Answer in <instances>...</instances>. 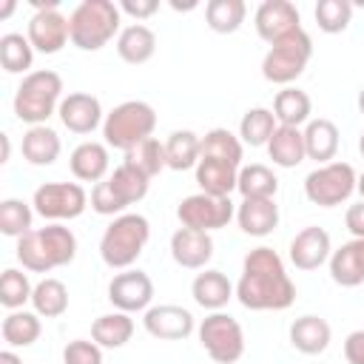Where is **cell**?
Listing matches in <instances>:
<instances>
[{"mask_svg":"<svg viewBox=\"0 0 364 364\" xmlns=\"http://www.w3.org/2000/svg\"><path fill=\"white\" fill-rule=\"evenodd\" d=\"M310 111H313V102L307 97V91L301 88H282L273 100V117L279 125H290V128H299L304 122H310Z\"/></svg>","mask_w":364,"mask_h":364,"instance_id":"4dcf8cb0","label":"cell"},{"mask_svg":"<svg viewBox=\"0 0 364 364\" xmlns=\"http://www.w3.org/2000/svg\"><path fill=\"white\" fill-rule=\"evenodd\" d=\"M60 136L54 128L48 125H31L26 134H23V142H20V151H23V159L28 165H54L57 156H60Z\"/></svg>","mask_w":364,"mask_h":364,"instance_id":"484cf974","label":"cell"},{"mask_svg":"<svg viewBox=\"0 0 364 364\" xmlns=\"http://www.w3.org/2000/svg\"><path fill=\"white\" fill-rule=\"evenodd\" d=\"M74 256H77V236L71 228L60 222L34 228L17 239V262L31 273H51L57 267L71 264Z\"/></svg>","mask_w":364,"mask_h":364,"instance_id":"3957f363","label":"cell"},{"mask_svg":"<svg viewBox=\"0 0 364 364\" xmlns=\"http://www.w3.org/2000/svg\"><path fill=\"white\" fill-rule=\"evenodd\" d=\"M156 9H159V0H122L119 3V11H125L136 20H145V17L156 14Z\"/></svg>","mask_w":364,"mask_h":364,"instance_id":"f6af8a7d","label":"cell"},{"mask_svg":"<svg viewBox=\"0 0 364 364\" xmlns=\"http://www.w3.org/2000/svg\"><path fill=\"white\" fill-rule=\"evenodd\" d=\"M358 176L350 162L333 159L304 176V196L318 208H336L353 196Z\"/></svg>","mask_w":364,"mask_h":364,"instance_id":"30bf717a","label":"cell"},{"mask_svg":"<svg viewBox=\"0 0 364 364\" xmlns=\"http://www.w3.org/2000/svg\"><path fill=\"white\" fill-rule=\"evenodd\" d=\"M11 11H14V0H9V3H6L3 9H0V17H9Z\"/></svg>","mask_w":364,"mask_h":364,"instance_id":"681fc988","label":"cell"},{"mask_svg":"<svg viewBox=\"0 0 364 364\" xmlns=\"http://www.w3.org/2000/svg\"><path fill=\"white\" fill-rule=\"evenodd\" d=\"M131 336H134V318H131V313H122V310L105 313V316L94 318V324H91V341H97L105 350L125 347L131 341Z\"/></svg>","mask_w":364,"mask_h":364,"instance_id":"f1b7e54d","label":"cell"},{"mask_svg":"<svg viewBox=\"0 0 364 364\" xmlns=\"http://www.w3.org/2000/svg\"><path fill=\"white\" fill-rule=\"evenodd\" d=\"M344 358L347 364H364V330H353L344 338Z\"/></svg>","mask_w":364,"mask_h":364,"instance_id":"ee69618b","label":"cell"},{"mask_svg":"<svg viewBox=\"0 0 364 364\" xmlns=\"http://www.w3.org/2000/svg\"><path fill=\"white\" fill-rule=\"evenodd\" d=\"M199 151H202V136H196L193 131H173L165 139V162L171 171H188L196 168L199 162Z\"/></svg>","mask_w":364,"mask_h":364,"instance_id":"d6a6232c","label":"cell"},{"mask_svg":"<svg viewBox=\"0 0 364 364\" xmlns=\"http://www.w3.org/2000/svg\"><path fill=\"white\" fill-rule=\"evenodd\" d=\"M57 117L71 134H91L100 122H105L100 100L94 94H85V91H74V94L63 97Z\"/></svg>","mask_w":364,"mask_h":364,"instance_id":"d6986e66","label":"cell"},{"mask_svg":"<svg viewBox=\"0 0 364 364\" xmlns=\"http://www.w3.org/2000/svg\"><path fill=\"white\" fill-rule=\"evenodd\" d=\"M330 279L341 287L364 284V239H350L330 253Z\"/></svg>","mask_w":364,"mask_h":364,"instance_id":"44dd1931","label":"cell"},{"mask_svg":"<svg viewBox=\"0 0 364 364\" xmlns=\"http://www.w3.org/2000/svg\"><path fill=\"white\" fill-rule=\"evenodd\" d=\"M233 293H236V290H233L230 279H228L222 270H202V273H196V279H193V284H191L193 301H196L199 307L210 310V313L222 310V307L233 299Z\"/></svg>","mask_w":364,"mask_h":364,"instance_id":"d4e9b609","label":"cell"},{"mask_svg":"<svg viewBox=\"0 0 364 364\" xmlns=\"http://www.w3.org/2000/svg\"><path fill=\"white\" fill-rule=\"evenodd\" d=\"M355 191H358V193H361V199H364V173L358 176V185H355Z\"/></svg>","mask_w":364,"mask_h":364,"instance_id":"816d5d0a","label":"cell"},{"mask_svg":"<svg viewBox=\"0 0 364 364\" xmlns=\"http://www.w3.org/2000/svg\"><path fill=\"white\" fill-rule=\"evenodd\" d=\"M344 225H347V230L353 233V239H364V199L347 208Z\"/></svg>","mask_w":364,"mask_h":364,"instance_id":"bcb514c9","label":"cell"},{"mask_svg":"<svg viewBox=\"0 0 364 364\" xmlns=\"http://www.w3.org/2000/svg\"><path fill=\"white\" fill-rule=\"evenodd\" d=\"M154 51H156V34H154L148 26H142V23L125 26V28L119 31V37H117V54H119V60H125L128 65H142V63H148V60L154 57Z\"/></svg>","mask_w":364,"mask_h":364,"instance_id":"4316f807","label":"cell"},{"mask_svg":"<svg viewBox=\"0 0 364 364\" xmlns=\"http://www.w3.org/2000/svg\"><path fill=\"white\" fill-rule=\"evenodd\" d=\"M63 364H102V347L88 338H74L63 350Z\"/></svg>","mask_w":364,"mask_h":364,"instance_id":"7bdbcfd3","label":"cell"},{"mask_svg":"<svg viewBox=\"0 0 364 364\" xmlns=\"http://www.w3.org/2000/svg\"><path fill=\"white\" fill-rule=\"evenodd\" d=\"M122 165H128V168L139 171L142 176L154 179L162 168H168V162H165V142H159L156 136H151V139L134 145L131 151H125Z\"/></svg>","mask_w":364,"mask_h":364,"instance_id":"74e56055","label":"cell"},{"mask_svg":"<svg viewBox=\"0 0 364 364\" xmlns=\"http://www.w3.org/2000/svg\"><path fill=\"white\" fill-rule=\"evenodd\" d=\"M245 17H247L245 0H208V6H205V23L216 34L239 31Z\"/></svg>","mask_w":364,"mask_h":364,"instance_id":"836d02e7","label":"cell"},{"mask_svg":"<svg viewBox=\"0 0 364 364\" xmlns=\"http://www.w3.org/2000/svg\"><path fill=\"white\" fill-rule=\"evenodd\" d=\"M142 324H145L148 336H154L159 341H182L196 327L191 310H185L182 304H154L145 310Z\"/></svg>","mask_w":364,"mask_h":364,"instance_id":"e0dca14e","label":"cell"},{"mask_svg":"<svg viewBox=\"0 0 364 364\" xmlns=\"http://www.w3.org/2000/svg\"><path fill=\"white\" fill-rule=\"evenodd\" d=\"M358 151H361V156H364V131H361V136H358Z\"/></svg>","mask_w":364,"mask_h":364,"instance_id":"f5cc1de1","label":"cell"},{"mask_svg":"<svg viewBox=\"0 0 364 364\" xmlns=\"http://www.w3.org/2000/svg\"><path fill=\"white\" fill-rule=\"evenodd\" d=\"M287 336H290L293 350H299V353H304V355H318V353H324V350L330 347L333 330H330V324H327L321 316H310V313H307V316H299V318L290 324Z\"/></svg>","mask_w":364,"mask_h":364,"instance_id":"7402d4cb","label":"cell"},{"mask_svg":"<svg viewBox=\"0 0 364 364\" xmlns=\"http://www.w3.org/2000/svg\"><path fill=\"white\" fill-rule=\"evenodd\" d=\"M236 299L247 310H287L296 301V284L273 247L259 245L245 256Z\"/></svg>","mask_w":364,"mask_h":364,"instance_id":"6da1fadb","label":"cell"},{"mask_svg":"<svg viewBox=\"0 0 364 364\" xmlns=\"http://www.w3.org/2000/svg\"><path fill=\"white\" fill-rule=\"evenodd\" d=\"M31 293H34V287H31V282L23 270H17V267L3 270V276H0V304L6 310H20L26 301H31Z\"/></svg>","mask_w":364,"mask_h":364,"instance_id":"ab89813d","label":"cell"},{"mask_svg":"<svg viewBox=\"0 0 364 364\" xmlns=\"http://www.w3.org/2000/svg\"><path fill=\"white\" fill-rule=\"evenodd\" d=\"M154 128H156V111L142 100H125L105 114L102 136L108 148L131 151L134 145L151 139Z\"/></svg>","mask_w":364,"mask_h":364,"instance_id":"52a82bcc","label":"cell"},{"mask_svg":"<svg viewBox=\"0 0 364 364\" xmlns=\"http://www.w3.org/2000/svg\"><path fill=\"white\" fill-rule=\"evenodd\" d=\"M151 239V225L142 213H122L105 228L100 239V256L111 270H128L145 250Z\"/></svg>","mask_w":364,"mask_h":364,"instance_id":"8992f818","label":"cell"},{"mask_svg":"<svg viewBox=\"0 0 364 364\" xmlns=\"http://www.w3.org/2000/svg\"><path fill=\"white\" fill-rule=\"evenodd\" d=\"M253 23H256V34H259L264 43H270V46L301 28L299 9H296L290 0H264V3L256 9Z\"/></svg>","mask_w":364,"mask_h":364,"instance_id":"2e32d148","label":"cell"},{"mask_svg":"<svg viewBox=\"0 0 364 364\" xmlns=\"http://www.w3.org/2000/svg\"><path fill=\"white\" fill-rule=\"evenodd\" d=\"M199 344L216 364H236L245 355V330L233 316L216 310L202 318Z\"/></svg>","mask_w":364,"mask_h":364,"instance_id":"8fae6325","label":"cell"},{"mask_svg":"<svg viewBox=\"0 0 364 364\" xmlns=\"http://www.w3.org/2000/svg\"><path fill=\"white\" fill-rule=\"evenodd\" d=\"M313 14L324 34H341L353 20V3L350 0H318Z\"/></svg>","mask_w":364,"mask_h":364,"instance_id":"60d3db41","label":"cell"},{"mask_svg":"<svg viewBox=\"0 0 364 364\" xmlns=\"http://www.w3.org/2000/svg\"><path fill=\"white\" fill-rule=\"evenodd\" d=\"M310 57H313V40L304 28H299L267 48V54L262 60V77L267 82L287 88L293 80H299L304 74Z\"/></svg>","mask_w":364,"mask_h":364,"instance_id":"9c48e42d","label":"cell"},{"mask_svg":"<svg viewBox=\"0 0 364 364\" xmlns=\"http://www.w3.org/2000/svg\"><path fill=\"white\" fill-rule=\"evenodd\" d=\"M0 63L9 74H26L34 63V46L28 43V37L9 31L0 37Z\"/></svg>","mask_w":364,"mask_h":364,"instance_id":"f35d334b","label":"cell"},{"mask_svg":"<svg viewBox=\"0 0 364 364\" xmlns=\"http://www.w3.org/2000/svg\"><path fill=\"white\" fill-rule=\"evenodd\" d=\"M26 37L34 46V51L57 54L71 40V23H68L65 14H60V9H43V11L31 14Z\"/></svg>","mask_w":364,"mask_h":364,"instance_id":"9a60e30c","label":"cell"},{"mask_svg":"<svg viewBox=\"0 0 364 364\" xmlns=\"http://www.w3.org/2000/svg\"><path fill=\"white\" fill-rule=\"evenodd\" d=\"M108 165H111V159H108V145H102V142H80L74 151H71V156H68V168H71V173L80 179V182H102L105 179V173H108Z\"/></svg>","mask_w":364,"mask_h":364,"instance_id":"603a6c76","label":"cell"},{"mask_svg":"<svg viewBox=\"0 0 364 364\" xmlns=\"http://www.w3.org/2000/svg\"><path fill=\"white\" fill-rule=\"evenodd\" d=\"M236 216V208L230 202V196H210V193H191L179 202L176 208V219L182 222V228H193V230H219L228 228V222Z\"/></svg>","mask_w":364,"mask_h":364,"instance_id":"4fadbf2b","label":"cell"},{"mask_svg":"<svg viewBox=\"0 0 364 364\" xmlns=\"http://www.w3.org/2000/svg\"><path fill=\"white\" fill-rule=\"evenodd\" d=\"M31 208L48 222H68L82 216V210L88 208V193L77 182H46L34 191Z\"/></svg>","mask_w":364,"mask_h":364,"instance_id":"7c38bea8","label":"cell"},{"mask_svg":"<svg viewBox=\"0 0 364 364\" xmlns=\"http://www.w3.org/2000/svg\"><path fill=\"white\" fill-rule=\"evenodd\" d=\"M236 222L247 236H267L279 225V205L276 199H242L236 208Z\"/></svg>","mask_w":364,"mask_h":364,"instance_id":"cb8c5ba5","label":"cell"},{"mask_svg":"<svg viewBox=\"0 0 364 364\" xmlns=\"http://www.w3.org/2000/svg\"><path fill=\"white\" fill-rule=\"evenodd\" d=\"M0 142H3V162H9V134H0Z\"/></svg>","mask_w":364,"mask_h":364,"instance_id":"c3c4849f","label":"cell"},{"mask_svg":"<svg viewBox=\"0 0 364 364\" xmlns=\"http://www.w3.org/2000/svg\"><path fill=\"white\" fill-rule=\"evenodd\" d=\"M63 102V77L51 68H37L23 77L14 94V117L20 122L46 125L54 111H60Z\"/></svg>","mask_w":364,"mask_h":364,"instance_id":"277c9868","label":"cell"},{"mask_svg":"<svg viewBox=\"0 0 364 364\" xmlns=\"http://www.w3.org/2000/svg\"><path fill=\"white\" fill-rule=\"evenodd\" d=\"M304 151H307V159H316L321 165L333 162L336 151H338V128L336 122L318 117V119H310L304 125Z\"/></svg>","mask_w":364,"mask_h":364,"instance_id":"f546056e","label":"cell"},{"mask_svg":"<svg viewBox=\"0 0 364 364\" xmlns=\"http://www.w3.org/2000/svg\"><path fill=\"white\" fill-rule=\"evenodd\" d=\"M276 128H279V122H276L270 108H247L242 122H239V139H242V145L262 148L270 142Z\"/></svg>","mask_w":364,"mask_h":364,"instance_id":"8d00e7d4","label":"cell"},{"mask_svg":"<svg viewBox=\"0 0 364 364\" xmlns=\"http://www.w3.org/2000/svg\"><path fill=\"white\" fill-rule=\"evenodd\" d=\"M31 304L40 318H57L68 310V287L60 279H43L34 284Z\"/></svg>","mask_w":364,"mask_h":364,"instance_id":"d590c367","label":"cell"},{"mask_svg":"<svg viewBox=\"0 0 364 364\" xmlns=\"http://www.w3.org/2000/svg\"><path fill=\"white\" fill-rule=\"evenodd\" d=\"M358 111L364 114V85H361V91H358Z\"/></svg>","mask_w":364,"mask_h":364,"instance_id":"f907efd6","label":"cell"},{"mask_svg":"<svg viewBox=\"0 0 364 364\" xmlns=\"http://www.w3.org/2000/svg\"><path fill=\"white\" fill-rule=\"evenodd\" d=\"M242 171V139L228 128H210L202 136L196 162V185L210 196H230Z\"/></svg>","mask_w":364,"mask_h":364,"instance_id":"7a4b0ae2","label":"cell"},{"mask_svg":"<svg viewBox=\"0 0 364 364\" xmlns=\"http://www.w3.org/2000/svg\"><path fill=\"white\" fill-rule=\"evenodd\" d=\"M267 156L273 159V165L279 168H296L299 162L307 159L304 151V131L301 128H290V125H279L267 142Z\"/></svg>","mask_w":364,"mask_h":364,"instance_id":"83f0119b","label":"cell"},{"mask_svg":"<svg viewBox=\"0 0 364 364\" xmlns=\"http://www.w3.org/2000/svg\"><path fill=\"white\" fill-rule=\"evenodd\" d=\"M108 301L122 313H139L148 310L154 301V282L145 270L128 267L117 273L108 284Z\"/></svg>","mask_w":364,"mask_h":364,"instance_id":"5bb4252c","label":"cell"},{"mask_svg":"<svg viewBox=\"0 0 364 364\" xmlns=\"http://www.w3.org/2000/svg\"><path fill=\"white\" fill-rule=\"evenodd\" d=\"M171 256L185 270H202L213 259V239L205 230L179 228L171 236Z\"/></svg>","mask_w":364,"mask_h":364,"instance_id":"ac0fdd59","label":"cell"},{"mask_svg":"<svg viewBox=\"0 0 364 364\" xmlns=\"http://www.w3.org/2000/svg\"><path fill=\"white\" fill-rule=\"evenodd\" d=\"M148 185H151L148 176H142L128 165H119L108 179L91 188V210L100 216H122L128 205H136L139 199H145Z\"/></svg>","mask_w":364,"mask_h":364,"instance_id":"ba28073f","label":"cell"},{"mask_svg":"<svg viewBox=\"0 0 364 364\" xmlns=\"http://www.w3.org/2000/svg\"><path fill=\"white\" fill-rule=\"evenodd\" d=\"M31 216H34V208L26 205L23 199H3L0 202V230L6 236L20 239L28 230H34L31 228Z\"/></svg>","mask_w":364,"mask_h":364,"instance_id":"b9f144b4","label":"cell"},{"mask_svg":"<svg viewBox=\"0 0 364 364\" xmlns=\"http://www.w3.org/2000/svg\"><path fill=\"white\" fill-rule=\"evenodd\" d=\"M236 191L242 193V199H273L279 191V179L267 165L253 162V165H245L239 171Z\"/></svg>","mask_w":364,"mask_h":364,"instance_id":"e575fe53","label":"cell"},{"mask_svg":"<svg viewBox=\"0 0 364 364\" xmlns=\"http://www.w3.org/2000/svg\"><path fill=\"white\" fill-rule=\"evenodd\" d=\"M333 245H330V233L318 225H310L304 230H299L290 242V262L299 270H316L324 262H330Z\"/></svg>","mask_w":364,"mask_h":364,"instance_id":"ffe728a7","label":"cell"},{"mask_svg":"<svg viewBox=\"0 0 364 364\" xmlns=\"http://www.w3.org/2000/svg\"><path fill=\"white\" fill-rule=\"evenodd\" d=\"M43 333L40 316L28 313V310H11L3 324H0V336L9 347H31Z\"/></svg>","mask_w":364,"mask_h":364,"instance_id":"1f68e13d","label":"cell"},{"mask_svg":"<svg viewBox=\"0 0 364 364\" xmlns=\"http://www.w3.org/2000/svg\"><path fill=\"white\" fill-rule=\"evenodd\" d=\"M0 364H23V358H20L14 350H3V353H0Z\"/></svg>","mask_w":364,"mask_h":364,"instance_id":"7dc6e473","label":"cell"},{"mask_svg":"<svg viewBox=\"0 0 364 364\" xmlns=\"http://www.w3.org/2000/svg\"><path fill=\"white\" fill-rule=\"evenodd\" d=\"M68 23H71V43L80 51H100L114 40V34L119 37L122 11L111 0H82L71 11Z\"/></svg>","mask_w":364,"mask_h":364,"instance_id":"5b68a950","label":"cell"}]
</instances>
